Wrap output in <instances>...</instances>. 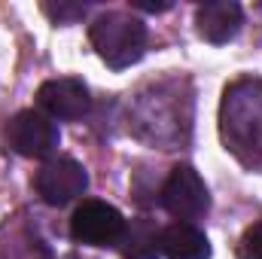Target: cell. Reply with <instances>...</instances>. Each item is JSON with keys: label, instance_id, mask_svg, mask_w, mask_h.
Listing matches in <instances>:
<instances>
[{"label": "cell", "instance_id": "6da1fadb", "mask_svg": "<svg viewBox=\"0 0 262 259\" xmlns=\"http://www.w3.org/2000/svg\"><path fill=\"white\" fill-rule=\"evenodd\" d=\"M223 137L226 143L247 162L262 156V82L259 79H241L232 89H226L223 110Z\"/></svg>", "mask_w": 262, "mask_h": 259}, {"label": "cell", "instance_id": "7a4b0ae2", "mask_svg": "<svg viewBox=\"0 0 262 259\" xmlns=\"http://www.w3.org/2000/svg\"><path fill=\"white\" fill-rule=\"evenodd\" d=\"M89 40L107 67L125 70V67L137 64L146 52V25L137 15L110 9L95 18Z\"/></svg>", "mask_w": 262, "mask_h": 259}, {"label": "cell", "instance_id": "3957f363", "mask_svg": "<svg viewBox=\"0 0 262 259\" xmlns=\"http://www.w3.org/2000/svg\"><path fill=\"white\" fill-rule=\"evenodd\" d=\"M125 232V220L122 213L98 198H85L73 217H70V238L76 244H89V247H113L119 244Z\"/></svg>", "mask_w": 262, "mask_h": 259}, {"label": "cell", "instance_id": "277c9868", "mask_svg": "<svg viewBox=\"0 0 262 259\" xmlns=\"http://www.w3.org/2000/svg\"><path fill=\"white\" fill-rule=\"evenodd\" d=\"M162 207L177 217V223H189V220H198L207 213L210 207V195H207V186L201 180L192 165H174L165 186H162Z\"/></svg>", "mask_w": 262, "mask_h": 259}, {"label": "cell", "instance_id": "5b68a950", "mask_svg": "<svg viewBox=\"0 0 262 259\" xmlns=\"http://www.w3.org/2000/svg\"><path fill=\"white\" fill-rule=\"evenodd\" d=\"M6 140L25 159H49L58 149L61 134H58V125L46 113H40V110H21V113H15L9 119Z\"/></svg>", "mask_w": 262, "mask_h": 259}, {"label": "cell", "instance_id": "8992f818", "mask_svg": "<svg viewBox=\"0 0 262 259\" xmlns=\"http://www.w3.org/2000/svg\"><path fill=\"white\" fill-rule=\"evenodd\" d=\"M37 192L46 204L52 207H64L70 201H76L79 195L89 189V174L85 168L70 159V156H58V159H49L40 171H37V180H34Z\"/></svg>", "mask_w": 262, "mask_h": 259}, {"label": "cell", "instance_id": "52a82bcc", "mask_svg": "<svg viewBox=\"0 0 262 259\" xmlns=\"http://www.w3.org/2000/svg\"><path fill=\"white\" fill-rule=\"evenodd\" d=\"M37 104L49 119H82L92 107L89 85L73 76L46 79L37 92Z\"/></svg>", "mask_w": 262, "mask_h": 259}, {"label": "cell", "instance_id": "ba28073f", "mask_svg": "<svg viewBox=\"0 0 262 259\" xmlns=\"http://www.w3.org/2000/svg\"><path fill=\"white\" fill-rule=\"evenodd\" d=\"M195 25L198 34L207 43H229L241 25H244V9L235 0H213V3H201L195 9Z\"/></svg>", "mask_w": 262, "mask_h": 259}, {"label": "cell", "instance_id": "9c48e42d", "mask_svg": "<svg viewBox=\"0 0 262 259\" xmlns=\"http://www.w3.org/2000/svg\"><path fill=\"white\" fill-rule=\"evenodd\" d=\"M162 253L168 259H210V244L192 223H174L162 232Z\"/></svg>", "mask_w": 262, "mask_h": 259}, {"label": "cell", "instance_id": "30bf717a", "mask_svg": "<svg viewBox=\"0 0 262 259\" xmlns=\"http://www.w3.org/2000/svg\"><path fill=\"white\" fill-rule=\"evenodd\" d=\"M122 259H159L162 256V232L152 226V220H131L119 238Z\"/></svg>", "mask_w": 262, "mask_h": 259}, {"label": "cell", "instance_id": "8fae6325", "mask_svg": "<svg viewBox=\"0 0 262 259\" xmlns=\"http://www.w3.org/2000/svg\"><path fill=\"white\" fill-rule=\"evenodd\" d=\"M43 12L55 25H70V21H79L85 15V6L82 3H43Z\"/></svg>", "mask_w": 262, "mask_h": 259}, {"label": "cell", "instance_id": "7c38bea8", "mask_svg": "<svg viewBox=\"0 0 262 259\" xmlns=\"http://www.w3.org/2000/svg\"><path fill=\"white\" fill-rule=\"evenodd\" d=\"M238 256L241 259H262V223L250 226L241 241H238Z\"/></svg>", "mask_w": 262, "mask_h": 259}, {"label": "cell", "instance_id": "4fadbf2b", "mask_svg": "<svg viewBox=\"0 0 262 259\" xmlns=\"http://www.w3.org/2000/svg\"><path fill=\"white\" fill-rule=\"evenodd\" d=\"M137 9H146V12H165L171 9V3H134Z\"/></svg>", "mask_w": 262, "mask_h": 259}]
</instances>
